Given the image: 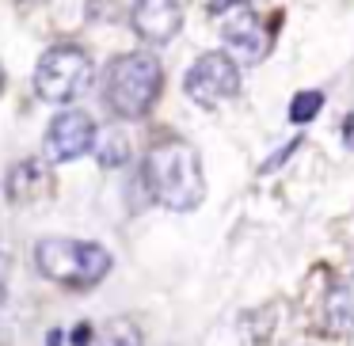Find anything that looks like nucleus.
I'll return each mask as SVG.
<instances>
[{
	"instance_id": "obj_3",
	"label": "nucleus",
	"mask_w": 354,
	"mask_h": 346,
	"mask_svg": "<svg viewBox=\"0 0 354 346\" xmlns=\"http://www.w3.org/2000/svg\"><path fill=\"white\" fill-rule=\"evenodd\" d=\"M35 267L57 285H95L111 270V251L92 240L46 236L35 244Z\"/></svg>"
},
{
	"instance_id": "obj_15",
	"label": "nucleus",
	"mask_w": 354,
	"mask_h": 346,
	"mask_svg": "<svg viewBox=\"0 0 354 346\" xmlns=\"http://www.w3.org/2000/svg\"><path fill=\"white\" fill-rule=\"evenodd\" d=\"M0 92H4V69H0Z\"/></svg>"
},
{
	"instance_id": "obj_6",
	"label": "nucleus",
	"mask_w": 354,
	"mask_h": 346,
	"mask_svg": "<svg viewBox=\"0 0 354 346\" xmlns=\"http://www.w3.org/2000/svg\"><path fill=\"white\" fill-rule=\"evenodd\" d=\"M95 145V122L88 110H62V115L50 122V133H46V153L50 160H77L84 156L88 148Z\"/></svg>"
},
{
	"instance_id": "obj_4",
	"label": "nucleus",
	"mask_w": 354,
	"mask_h": 346,
	"mask_svg": "<svg viewBox=\"0 0 354 346\" xmlns=\"http://www.w3.org/2000/svg\"><path fill=\"white\" fill-rule=\"evenodd\" d=\"M92 84V57L80 46H50L35 69V92L46 103H73Z\"/></svg>"
},
{
	"instance_id": "obj_10",
	"label": "nucleus",
	"mask_w": 354,
	"mask_h": 346,
	"mask_svg": "<svg viewBox=\"0 0 354 346\" xmlns=\"http://www.w3.org/2000/svg\"><path fill=\"white\" fill-rule=\"evenodd\" d=\"M324 320L335 335H354V278L331 285L328 300H324Z\"/></svg>"
},
{
	"instance_id": "obj_7",
	"label": "nucleus",
	"mask_w": 354,
	"mask_h": 346,
	"mask_svg": "<svg viewBox=\"0 0 354 346\" xmlns=\"http://www.w3.org/2000/svg\"><path fill=\"white\" fill-rule=\"evenodd\" d=\"M130 23L145 42L164 46V42H171L179 35V27H183V8H179L176 0H133Z\"/></svg>"
},
{
	"instance_id": "obj_9",
	"label": "nucleus",
	"mask_w": 354,
	"mask_h": 346,
	"mask_svg": "<svg viewBox=\"0 0 354 346\" xmlns=\"http://www.w3.org/2000/svg\"><path fill=\"white\" fill-rule=\"evenodd\" d=\"M50 171H46V164L42 160H24V164H16L12 168V175H8V198L12 202H35V198H42V194H50Z\"/></svg>"
},
{
	"instance_id": "obj_13",
	"label": "nucleus",
	"mask_w": 354,
	"mask_h": 346,
	"mask_svg": "<svg viewBox=\"0 0 354 346\" xmlns=\"http://www.w3.org/2000/svg\"><path fill=\"white\" fill-rule=\"evenodd\" d=\"M122 156H126V145H122V137H111L107 145L100 148V160H103V164H122Z\"/></svg>"
},
{
	"instance_id": "obj_5",
	"label": "nucleus",
	"mask_w": 354,
	"mask_h": 346,
	"mask_svg": "<svg viewBox=\"0 0 354 346\" xmlns=\"http://www.w3.org/2000/svg\"><path fill=\"white\" fill-rule=\"evenodd\" d=\"M187 99H194L198 107H217V103L232 99L240 92V69L232 61V54L214 50V54H202L198 61L187 69L183 80Z\"/></svg>"
},
{
	"instance_id": "obj_2",
	"label": "nucleus",
	"mask_w": 354,
	"mask_h": 346,
	"mask_svg": "<svg viewBox=\"0 0 354 346\" xmlns=\"http://www.w3.org/2000/svg\"><path fill=\"white\" fill-rule=\"evenodd\" d=\"M164 92V69L153 54H122L103 73V99L118 118H141Z\"/></svg>"
},
{
	"instance_id": "obj_8",
	"label": "nucleus",
	"mask_w": 354,
	"mask_h": 346,
	"mask_svg": "<svg viewBox=\"0 0 354 346\" xmlns=\"http://www.w3.org/2000/svg\"><path fill=\"white\" fill-rule=\"evenodd\" d=\"M221 35H225V46H229L240 61H248V65L259 61V57L267 54V35H263L259 19H255L244 4L232 8L229 16L221 19Z\"/></svg>"
},
{
	"instance_id": "obj_12",
	"label": "nucleus",
	"mask_w": 354,
	"mask_h": 346,
	"mask_svg": "<svg viewBox=\"0 0 354 346\" xmlns=\"http://www.w3.org/2000/svg\"><path fill=\"white\" fill-rule=\"evenodd\" d=\"M320 107H324V95L320 92H297V95H293V103H290V122L305 126L308 118L320 115Z\"/></svg>"
},
{
	"instance_id": "obj_14",
	"label": "nucleus",
	"mask_w": 354,
	"mask_h": 346,
	"mask_svg": "<svg viewBox=\"0 0 354 346\" xmlns=\"http://www.w3.org/2000/svg\"><path fill=\"white\" fill-rule=\"evenodd\" d=\"M8 274H12V262H8V255L0 251V305L8 297Z\"/></svg>"
},
{
	"instance_id": "obj_11",
	"label": "nucleus",
	"mask_w": 354,
	"mask_h": 346,
	"mask_svg": "<svg viewBox=\"0 0 354 346\" xmlns=\"http://www.w3.org/2000/svg\"><path fill=\"white\" fill-rule=\"evenodd\" d=\"M100 346H141V327L130 316H115V320L103 323Z\"/></svg>"
},
{
	"instance_id": "obj_17",
	"label": "nucleus",
	"mask_w": 354,
	"mask_h": 346,
	"mask_svg": "<svg viewBox=\"0 0 354 346\" xmlns=\"http://www.w3.org/2000/svg\"><path fill=\"white\" fill-rule=\"evenodd\" d=\"M351 130H354V118H351Z\"/></svg>"
},
{
	"instance_id": "obj_1",
	"label": "nucleus",
	"mask_w": 354,
	"mask_h": 346,
	"mask_svg": "<svg viewBox=\"0 0 354 346\" xmlns=\"http://www.w3.org/2000/svg\"><path fill=\"white\" fill-rule=\"evenodd\" d=\"M145 183L160 206L187 213L206 198V179H202V160L198 148L187 145L183 137H164L153 145L145 160Z\"/></svg>"
},
{
	"instance_id": "obj_18",
	"label": "nucleus",
	"mask_w": 354,
	"mask_h": 346,
	"mask_svg": "<svg viewBox=\"0 0 354 346\" xmlns=\"http://www.w3.org/2000/svg\"><path fill=\"white\" fill-rule=\"evenodd\" d=\"M31 4H39V0H31Z\"/></svg>"
},
{
	"instance_id": "obj_16",
	"label": "nucleus",
	"mask_w": 354,
	"mask_h": 346,
	"mask_svg": "<svg viewBox=\"0 0 354 346\" xmlns=\"http://www.w3.org/2000/svg\"><path fill=\"white\" fill-rule=\"evenodd\" d=\"M232 4H252V0H232Z\"/></svg>"
}]
</instances>
